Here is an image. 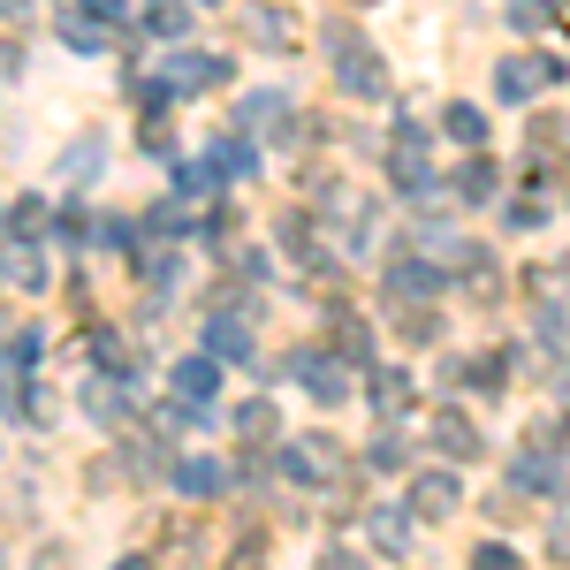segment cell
<instances>
[{"label":"cell","mask_w":570,"mask_h":570,"mask_svg":"<svg viewBox=\"0 0 570 570\" xmlns=\"http://www.w3.org/2000/svg\"><path fill=\"white\" fill-rule=\"evenodd\" d=\"M441 282H449V274H441V266H426V259H411V252L389 266V297H395V305H434Z\"/></svg>","instance_id":"7"},{"label":"cell","mask_w":570,"mask_h":570,"mask_svg":"<svg viewBox=\"0 0 570 570\" xmlns=\"http://www.w3.org/2000/svg\"><path fill=\"white\" fill-rule=\"evenodd\" d=\"M548 85H563V53H532V61H502V69H494V99H502V107H525V99H540Z\"/></svg>","instance_id":"2"},{"label":"cell","mask_w":570,"mask_h":570,"mask_svg":"<svg viewBox=\"0 0 570 570\" xmlns=\"http://www.w3.org/2000/svg\"><path fill=\"white\" fill-rule=\"evenodd\" d=\"M403 335H411V343H434V335H441V320H434V312H426V305H419V312H411V320H403Z\"/></svg>","instance_id":"35"},{"label":"cell","mask_w":570,"mask_h":570,"mask_svg":"<svg viewBox=\"0 0 570 570\" xmlns=\"http://www.w3.org/2000/svg\"><path fill=\"white\" fill-rule=\"evenodd\" d=\"M365 532H373V548H381L389 563H403V556H411V502H373V510H365Z\"/></svg>","instance_id":"8"},{"label":"cell","mask_w":570,"mask_h":570,"mask_svg":"<svg viewBox=\"0 0 570 570\" xmlns=\"http://www.w3.org/2000/svg\"><path fill=\"white\" fill-rule=\"evenodd\" d=\"M556 23V0H510V31H525V39H540Z\"/></svg>","instance_id":"23"},{"label":"cell","mask_w":570,"mask_h":570,"mask_svg":"<svg viewBox=\"0 0 570 570\" xmlns=\"http://www.w3.org/2000/svg\"><path fill=\"white\" fill-rule=\"evenodd\" d=\"M335 327H343V335H335V351L351 357V365H365V357H373V335H365V320H335Z\"/></svg>","instance_id":"27"},{"label":"cell","mask_w":570,"mask_h":570,"mask_svg":"<svg viewBox=\"0 0 570 570\" xmlns=\"http://www.w3.org/2000/svg\"><path fill=\"white\" fill-rule=\"evenodd\" d=\"M145 282H153V289H176V282H183V259H176V252H168V259H153V266H145Z\"/></svg>","instance_id":"33"},{"label":"cell","mask_w":570,"mask_h":570,"mask_svg":"<svg viewBox=\"0 0 570 570\" xmlns=\"http://www.w3.org/2000/svg\"><path fill=\"white\" fill-rule=\"evenodd\" d=\"M228 434H236V441H274V434H282V411H274L266 395H252V403L228 411Z\"/></svg>","instance_id":"13"},{"label":"cell","mask_w":570,"mask_h":570,"mask_svg":"<svg viewBox=\"0 0 570 570\" xmlns=\"http://www.w3.org/2000/svg\"><path fill=\"white\" fill-rule=\"evenodd\" d=\"M373 403H381V419H403V403H411V373H381V381H373Z\"/></svg>","instance_id":"26"},{"label":"cell","mask_w":570,"mask_h":570,"mask_svg":"<svg viewBox=\"0 0 570 570\" xmlns=\"http://www.w3.org/2000/svg\"><path fill=\"white\" fill-rule=\"evenodd\" d=\"M373 472H403V441H395V434L373 441Z\"/></svg>","instance_id":"34"},{"label":"cell","mask_w":570,"mask_h":570,"mask_svg":"<svg viewBox=\"0 0 570 570\" xmlns=\"http://www.w3.org/2000/svg\"><path fill=\"white\" fill-rule=\"evenodd\" d=\"M107 39H115V31H107L91 8H69V16H61V46H77V53H107Z\"/></svg>","instance_id":"16"},{"label":"cell","mask_w":570,"mask_h":570,"mask_svg":"<svg viewBox=\"0 0 570 570\" xmlns=\"http://www.w3.org/2000/svg\"><path fill=\"white\" fill-rule=\"evenodd\" d=\"M91 244L122 252V244H130V220H122V214H99V220H91Z\"/></svg>","instance_id":"29"},{"label":"cell","mask_w":570,"mask_h":570,"mask_svg":"<svg viewBox=\"0 0 570 570\" xmlns=\"http://www.w3.org/2000/svg\"><path fill=\"white\" fill-rule=\"evenodd\" d=\"M91 168H99V145H77V153L61 160V176H91Z\"/></svg>","instance_id":"36"},{"label":"cell","mask_w":570,"mask_h":570,"mask_svg":"<svg viewBox=\"0 0 570 570\" xmlns=\"http://www.w3.org/2000/svg\"><path fill=\"white\" fill-rule=\"evenodd\" d=\"M456 198H464V206H487V198H494V160H487V153H472V160L456 168Z\"/></svg>","instance_id":"18"},{"label":"cell","mask_w":570,"mask_h":570,"mask_svg":"<svg viewBox=\"0 0 570 570\" xmlns=\"http://www.w3.org/2000/svg\"><path fill=\"white\" fill-rule=\"evenodd\" d=\"M39 228H53L46 198H16V244H39Z\"/></svg>","instance_id":"25"},{"label":"cell","mask_w":570,"mask_h":570,"mask_svg":"<svg viewBox=\"0 0 570 570\" xmlns=\"http://www.w3.org/2000/svg\"><path fill=\"white\" fill-rule=\"evenodd\" d=\"M434 449L449 456V464H480V456H487L480 426H472L464 411H434Z\"/></svg>","instance_id":"9"},{"label":"cell","mask_w":570,"mask_h":570,"mask_svg":"<svg viewBox=\"0 0 570 570\" xmlns=\"http://www.w3.org/2000/svg\"><path fill=\"white\" fill-rule=\"evenodd\" d=\"M85 411L107 426V419H122V411H130V389H122V381H91V389H85Z\"/></svg>","instance_id":"22"},{"label":"cell","mask_w":570,"mask_h":570,"mask_svg":"<svg viewBox=\"0 0 570 570\" xmlns=\"http://www.w3.org/2000/svg\"><path fill=\"white\" fill-rule=\"evenodd\" d=\"M510 480L525 487V494H556V487H563V456H556V449H525V456L510 464Z\"/></svg>","instance_id":"12"},{"label":"cell","mask_w":570,"mask_h":570,"mask_svg":"<svg viewBox=\"0 0 570 570\" xmlns=\"http://www.w3.org/2000/svg\"><path fill=\"white\" fill-rule=\"evenodd\" d=\"M351 8H373V0H351Z\"/></svg>","instance_id":"42"},{"label":"cell","mask_w":570,"mask_h":570,"mask_svg":"<svg viewBox=\"0 0 570 570\" xmlns=\"http://www.w3.org/2000/svg\"><path fill=\"white\" fill-rule=\"evenodd\" d=\"M259 563H266V540H259V532H244L236 556H228V570H259Z\"/></svg>","instance_id":"31"},{"label":"cell","mask_w":570,"mask_h":570,"mask_svg":"<svg viewBox=\"0 0 570 570\" xmlns=\"http://www.w3.org/2000/svg\"><path fill=\"white\" fill-rule=\"evenodd\" d=\"M282 472H289L297 487H327L335 472H343V456H335L327 434H297V441H282Z\"/></svg>","instance_id":"5"},{"label":"cell","mask_w":570,"mask_h":570,"mask_svg":"<svg viewBox=\"0 0 570 570\" xmlns=\"http://www.w3.org/2000/svg\"><path fill=\"white\" fill-rule=\"evenodd\" d=\"M137 23H145L153 39H190V8H183V0H153Z\"/></svg>","instance_id":"19"},{"label":"cell","mask_w":570,"mask_h":570,"mask_svg":"<svg viewBox=\"0 0 570 570\" xmlns=\"http://www.w3.org/2000/svg\"><path fill=\"white\" fill-rule=\"evenodd\" d=\"M441 130L456 137V145H472V153H487V115L472 107V99H456V107L441 115Z\"/></svg>","instance_id":"17"},{"label":"cell","mask_w":570,"mask_h":570,"mask_svg":"<svg viewBox=\"0 0 570 570\" xmlns=\"http://www.w3.org/2000/svg\"><path fill=\"white\" fill-rule=\"evenodd\" d=\"M23 69V46H0V77H16Z\"/></svg>","instance_id":"38"},{"label":"cell","mask_w":570,"mask_h":570,"mask_svg":"<svg viewBox=\"0 0 570 570\" xmlns=\"http://www.w3.org/2000/svg\"><path fill=\"white\" fill-rule=\"evenodd\" d=\"M289 373H297V381H305V395L312 403H343V395H351V357L343 351H289Z\"/></svg>","instance_id":"3"},{"label":"cell","mask_w":570,"mask_h":570,"mask_svg":"<svg viewBox=\"0 0 570 570\" xmlns=\"http://www.w3.org/2000/svg\"><path fill=\"white\" fill-rule=\"evenodd\" d=\"M206 357L244 365V357H252V327H244V320H228V312H214V320H206Z\"/></svg>","instance_id":"14"},{"label":"cell","mask_w":570,"mask_h":570,"mask_svg":"<svg viewBox=\"0 0 570 570\" xmlns=\"http://www.w3.org/2000/svg\"><path fill=\"white\" fill-rule=\"evenodd\" d=\"M289 23H297V16H282V8H259V16H252V39H259V46H274V53H282V46L297 39Z\"/></svg>","instance_id":"24"},{"label":"cell","mask_w":570,"mask_h":570,"mask_svg":"<svg viewBox=\"0 0 570 570\" xmlns=\"http://www.w3.org/2000/svg\"><path fill=\"white\" fill-rule=\"evenodd\" d=\"M556 266H563V274H556V282H548V289H570V259H556Z\"/></svg>","instance_id":"39"},{"label":"cell","mask_w":570,"mask_h":570,"mask_svg":"<svg viewBox=\"0 0 570 570\" xmlns=\"http://www.w3.org/2000/svg\"><path fill=\"white\" fill-rule=\"evenodd\" d=\"M563 456H570V426H563Z\"/></svg>","instance_id":"41"},{"label":"cell","mask_w":570,"mask_h":570,"mask_svg":"<svg viewBox=\"0 0 570 570\" xmlns=\"http://www.w3.org/2000/svg\"><path fill=\"white\" fill-rule=\"evenodd\" d=\"M252 122H282V130H289L297 115H289L282 91H244V99H236V130H252Z\"/></svg>","instance_id":"15"},{"label":"cell","mask_w":570,"mask_h":570,"mask_svg":"<svg viewBox=\"0 0 570 570\" xmlns=\"http://www.w3.org/2000/svg\"><path fill=\"white\" fill-rule=\"evenodd\" d=\"M472 570H518V556L502 540H487V548H472Z\"/></svg>","instance_id":"32"},{"label":"cell","mask_w":570,"mask_h":570,"mask_svg":"<svg viewBox=\"0 0 570 570\" xmlns=\"http://www.w3.org/2000/svg\"><path fill=\"white\" fill-rule=\"evenodd\" d=\"M456 502H464L456 472H411V510L419 518H456Z\"/></svg>","instance_id":"10"},{"label":"cell","mask_w":570,"mask_h":570,"mask_svg":"<svg viewBox=\"0 0 570 570\" xmlns=\"http://www.w3.org/2000/svg\"><path fill=\"white\" fill-rule=\"evenodd\" d=\"M206 160H214V176H220V183H236V176H252V168H259L244 137H214V153H206Z\"/></svg>","instance_id":"20"},{"label":"cell","mask_w":570,"mask_h":570,"mask_svg":"<svg viewBox=\"0 0 570 570\" xmlns=\"http://www.w3.org/2000/svg\"><path fill=\"white\" fill-rule=\"evenodd\" d=\"M168 389L190 403V411H206L220 389V357H183V365H168Z\"/></svg>","instance_id":"11"},{"label":"cell","mask_w":570,"mask_h":570,"mask_svg":"<svg viewBox=\"0 0 570 570\" xmlns=\"http://www.w3.org/2000/svg\"><path fill=\"white\" fill-rule=\"evenodd\" d=\"M327 46H335V85L351 99H389V61L373 53L365 31H327Z\"/></svg>","instance_id":"1"},{"label":"cell","mask_w":570,"mask_h":570,"mask_svg":"<svg viewBox=\"0 0 570 570\" xmlns=\"http://www.w3.org/2000/svg\"><path fill=\"white\" fill-rule=\"evenodd\" d=\"M153 85H168V99H190V91L228 85V61H220V53H190V46H176V53L160 61V77H153Z\"/></svg>","instance_id":"4"},{"label":"cell","mask_w":570,"mask_h":570,"mask_svg":"<svg viewBox=\"0 0 570 570\" xmlns=\"http://www.w3.org/2000/svg\"><path fill=\"white\" fill-rule=\"evenodd\" d=\"M510 228H540V220H548V198H540V190H532V198H510Z\"/></svg>","instance_id":"28"},{"label":"cell","mask_w":570,"mask_h":570,"mask_svg":"<svg viewBox=\"0 0 570 570\" xmlns=\"http://www.w3.org/2000/svg\"><path fill=\"white\" fill-rule=\"evenodd\" d=\"M115 570H153V563H137V556H130V563H115Z\"/></svg>","instance_id":"40"},{"label":"cell","mask_w":570,"mask_h":570,"mask_svg":"<svg viewBox=\"0 0 570 570\" xmlns=\"http://www.w3.org/2000/svg\"><path fill=\"white\" fill-rule=\"evenodd\" d=\"M320 570H365V563H357V556H343V548H327V556H320Z\"/></svg>","instance_id":"37"},{"label":"cell","mask_w":570,"mask_h":570,"mask_svg":"<svg viewBox=\"0 0 570 570\" xmlns=\"http://www.w3.org/2000/svg\"><path fill=\"white\" fill-rule=\"evenodd\" d=\"M85 8L99 16V23H107V31H122V23L137 16V0H85Z\"/></svg>","instance_id":"30"},{"label":"cell","mask_w":570,"mask_h":570,"mask_svg":"<svg viewBox=\"0 0 570 570\" xmlns=\"http://www.w3.org/2000/svg\"><path fill=\"white\" fill-rule=\"evenodd\" d=\"M214 160H176V198L183 206H198V198H214Z\"/></svg>","instance_id":"21"},{"label":"cell","mask_w":570,"mask_h":570,"mask_svg":"<svg viewBox=\"0 0 570 570\" xmlns=\"http://www.w3.org/2000/svg\"><path fill=\"white\" fill-rule=\"evenodd\" d=\"M168 487H176L183 502H214L220 487H228V464L206 456V449H198V456H176V464H168Z\"/></svg>","instance_id":"6"}]
</instances>
